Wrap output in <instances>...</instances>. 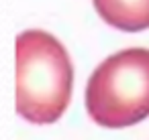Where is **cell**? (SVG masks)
I'll use <instances>...</instances> for the list:
<instances>
[{
    "label": "cell",
    "mask_w": 149,
    "mask_h": 140,
    "mask_svg": "<svg viewBox=\"0 0 149 140\" xmlns=\"http://www.w3.org/2000/svg\"><path fill=\"white\" fill-rule=\"evenodd\" d=\"M74 67L65 47L31 29L17 37V112L31 124L57 122L72 97Z\"/></svg>",
    "instance_id": "1"
},
{
    "label": "cell",
    "mask_w": 149,
    "mask_h": 140,
    "mask_svg": "<svg viewBox=\"0 0 149 140\" xmlns=\"http://www.w3.org/2000/svg\"><path fill=\"white\" fill-rule=\"evenodd\" d=\"M86 110L104 128H127L149 116V49H125L104 59L88 79Z\"/></svg>",
    "instance_id": "2"
},
{
    "label": "cell",
    "mask_w": 149,
    "mask_h": 140,
    "mask_svg": "<svg viewBox=\"0 0 149 140\" xmlns=\"http://www.w3.org/2000/svg\"><path fill=\"white\" fill-rule=\"evenodd\" d=\"M98 16L112 29L139 33L149 29V0H92Z\"/></svg>",
    "instance_id": "3"
}]
</instances>
